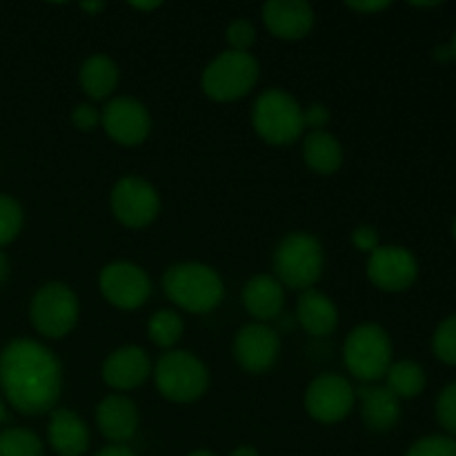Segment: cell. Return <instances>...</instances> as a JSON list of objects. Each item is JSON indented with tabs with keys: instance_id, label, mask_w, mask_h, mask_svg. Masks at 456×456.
I'll list each match as a JSON object with an SVG mask.
<instances>
[{
	"instance_id": "1",
	"label": "cell",
	"mask_w": 456,
	"mask_h": 456,
	"mask_svg": "<svg viewBox=\"0 0 456 456\" xmlns=\"http://www.w3.org/2000/svg\"><path fill=\"white\" fill-rule=\"evenodd\" d=\"M0 390L7 403L20 414H47L61 399V361L43 343L13 338L0 352Z\"/></svg>"
},
{
	"instance_id": "2",
	"label": "cell",
	"mask_w": 456,
	"mask_h": 456,
	"mask_svg": "<svg viewBox=\"0 0 456 456\" xmlns=\"http://www.w3.org/2000/svg\"><path fill=\"white\" fill-rule=\"evenodd\" d=\"M163 289L172 303L191 314H208L221 305L225 285L214 267L199 261H183L163 276Z\"/></svg>"
},
{
	"instance_id": "3",
	"label": "cell",
	"mask_w": 456,
	"mask_h": 456,
	"mask_svg": "<svg viewBox=\"0 0 456 456\" xmlns=\"http://www.w3.org/2000/svg\"><path fill=\"white\" fill-rule=\"evenodd\" d=\"M325 267L323 245L307 232H292L274 249V276L292 289L314 288Z\"/></svg>"
},
{
	"instance_id": "4",
	"label": "cell",
	"mask_w": 456,
	"mask_h": 456,
	"mask_svg": "<svg viewBox=\"0 0 456 456\" xmlns=\"http://www.w3.org/2000/svg\"><path fill=\"white\" fill-rule=\"evenodd\" d=\"M252 125L258 136L270 145H292L305 129L303 107L285 89H265L254 101Z\"/></svg>"
},
{
	"instance_id": "5",
	"label": "cell",
	"mask_w": 456,
	"mask_h": 456,
	"mask_svg": "<svg viewBox=\"0 0 456 456\" xmlns=\"http://www.w3.org/2000/svg\"><path fill=\"white\" fill-rule=\"evenodd\" d=\"M261 67L249 52H227L218 53L200 76V87L205 96L216 102H234L248 96L258 83Z\"/></svg>"
},
{
	"instance_id": "6",
	"label": "cell",
	"mask_w": 456,
	"mask_h": 456,
	"mask_svg": "<svg viewBox=\"0 0 456 456\" xmlns=\"http://www.w3.org/2000/svg\"><path fill=\"white\" fill-rule=\"evenodd\" d=\"M343 361L352 377L359 381H381L392 365L390 334L379 323L356 325L343 343Z\"/></svg>"
},
{
	"instance_id": "7",
	"label": "cell",
	"mask_w": 456,
	"mask_h": 456,
	"mask_svg": "<svg viewBox=\"0 0 456 456\" xmlns=\"http://www.w3.org/2000/svg\"><path fill=\"white\" fill-rule=\"evenodd\" d=\"M156 387L172 403H194L208 392V365L187 350H169L154 368Z\"/></svg>"
},
{
	"instance_id": "8",
	"label": "cell",
	"mask_w": 456,
	"mask_h": 456,
	"mask_svg": "<svg viewBox=\"0 0 456 456\" xmlns=\"http://www.w3.org/2000/svg\"><path fill=\"white\" fill-rule=\"evenodd\" d=\"M78 297L61 281L40 285L29 305V319L36 332L45 338H62L78 323Z\"/></svg>"
},
{
	"instance_id": "9",
	"label": "cell",
	"mask_w": 456,
	"mask_h": 456,
	"mask_svg": "<svg viewBox=\"0 0 456 456\" xmlns=\"http://www.w3.org/2000/svg\"><path fill=\"white\" fill-rule=\"evenodd\" d=\"M111 212L120 225L141 230L151 225L160 214V196L150 181L141 176H123L110 196Z\"/></svg>"
},
{
	"instance_id": "10",
	"label": "cell",
	"mask_w": 456,
	"mask_h": 456,
	"mask_svg": "<svg viewBox=\"0 0 456 456\" xmlns=\"http://www.w3.org/2000/svg\"><path fill=\"white\" fill-rule=\"evenodd\" d=\"M98 288L107 303L129 312L145 305L151 294V281L147 272L136 263L114 261L102 267L101 276H98Z\"/></svg>"
},
{
	"instance_id": "11",
	"label": "cell",
	"mask_w": 456,
	"mask_h": 456,
	"mask_svg": "<svg viewBox=\"0 0 456 456\" xmlns=\"http://www.w3.org/2000/svg\"><path fill=\"white\" fill-rule=\"evenodd\" d=\"M303 403L314 421L332 426L352 412L356 403V390L341 374H321L307 386Z\"/></svg>"
},
{
	"instance_id": "12",
	"label": "cell",
	"mask_w": 456,
	"mask_h": 456,
	"mask_svg": "<svg viewBox=\"0 0 456 456\" xmlns=\"http://www.w3.org/2000/svg\"><path fill=\"white\" fill-rule=\"evenodd\" d=\"M368 279L383 292H403L419 276V261L408 248L379 245L368 256Z\"/></svg>"
},
{
	"instance_id": "13",
	"label": "cell",
	"mask_w": 456,
	"mask_h": 456,
	"mask_svg": "<svg viewBox=\"0 0 456 456\" xmlns=\"http://www.w3.org/2000/svg\"><path fill=\"white\" fill-rule=\"evenodd\" d=\"M101 125L111 141L123 147H136L151 132V116L147 107L134 96H118L101 111Z\"/></svg>"
},
{
	"instance_id": "14",
	"label": "cell",
	"mask_w": 456,
	"mask_h": 456,
	"mask_svg": "<svg viewBox=\"0 0 456 456\" xmlns=\"http://www.w3.org/2000/svg\"><path fill=\"white\" fill-rule=\"evenodd\" d=\"M281 338L267 323H248L234 338V359L245 372L265 374L279 361Z\"/></svg>"
},
{
	"instance_id": "15",
	"label": "cell",
	"mask_w": 456,
	"mask_h": 456,
	"mask_svg": "<svg viewBox=\"0 0 456 456\" xmlns=\"http://www.w3.org/2000/svg\"><path fill=\"white\" fill-rule=\"evenodd\" d=\"M263 22L274 38L301 40L314 27V9L305 0H267L263 4Z\"/></svg>"
},
{
	"instance_id": "16",
	"label": "cell",
	"mask_w": 456,
	"mask_h": 456,
	"mask_svg": "<svg viewBox=\"0 0 456 456\" xmlns=\"http://www.w3.org/2000/svg\"><path fill=\"white\" fill-rule=\"evenodd\" d=\"M151 361L147 352L138 346H123L111 352L102 363V381L111 390L127 392L136 390L138 386L150 379Z\"/></svg>"
},
{
	"instance_id": "17",
	"label": "cell",
	"mask_w": 456,
	"mask_h": 456,
	"mask_svg": "<svg viewBox=\"0 0 456 456\" xmlns=\"http://www.w3.org/2000/svg\"><path fill=\"white\" fill-rule=\"evenodd\" d=\"M138 408L129 396L110 395L96 405V426L101 435L114 445H125L138 430Z\"/></svg>"
},
{
	"instance_id": "18",
	"label": "cell",
	"mask_w": 456,
	"mask_h": 456,
	"mask_svg": "<svg viewBox=\"0 0 456 456\" xmlns=\"http://www.w3.org/2000/svg\"><path fill=\"white\" fill-rule=\"evenodd\" d=\"M356 399L361 401V417L368 430L390 432L401 419V401L377 383H363L356 390Z\"/></svg>"
},
{
	"instance_id": "19",
	"label": "cell",
	"mask_w": 456,
	"mask_h": 456,
	"mask_svg": "<svg viewBox=\"0 0 456 456\" xmlns=\"http://www.w3.org/2000/svg\"><path fill=\"white\" fill-rule=\"evenodd\" d=\"M47 439L58 456H83L89 448V428L74 410H53Z\"/></svg>"
},
{
	"instance_id": "20",
	"label": "cell",
	"mask_w": 456,
	"mask_h": 456,
	"mask_svg": "<svg viewBox=\"0 0 456 456\" xmlns=\"http://www.w3.org/2000/svg\"><path fill=\"white\" fill-rule=\"evenodd\" d=\"M243 305L249 316L256 319V323L276 319L285 305L283 285L272 274L252 276L243 288Z\"/></svg>"
},
{
	"instance_id": "21",
	"label": "cell",
	"mask_w": 456,
	"mask_h": 456,
	"mask_svg": "<svg viewBox=\"0 0 456 456\" xmlns=\"http://www.w3.org/2000/svg\"><path fill=\"white\" fill-rule=\"evenodd\" d=\"M297 316L301 328L310 337H330L338 325V307L328 294L319 289H305L301 292L297 303Z\"/></svg>"
},
{
	"instance_id": "22",
	"label": "cell",
	"mask_w": 456,
	"mask_h": 456,
	"mask_svg": "<svg viewBox=\"0 0 456 456\" xmlns=\"http://www.w3.org/2000/svg\"><path fill=\"white\" fill-rule=\"evenodd\" d=\"M118 65H116L114 58H110L107 53H92V56L85 58L83 65H80V89H83L92 101H105V98H110L111 94H114V89L118 87Z\"/></svg>"
},
{
	"instance_id": "23",
	"label": "cell",
	"mask_w": 456,
	"mask_h": 456,
	"mask_svg": "<svg viewBox=\"0 0 456 456\" xmlns=\"http://www.w3.org/2000/svg\"><path fill=\"white\" fill-rule=\"evenodd\" d=\"M303 160L312 172L321 176L337 174L343 165V147L330 132H310L303 141Z\"/></svg>"
},
{
	"instance_id": "24",
	"label": "cell",
	"mask_w": 456,
	"mask_h": 456,
	"mask_svg": "<svg viewBox=\"0 0 456 456\" xmlns=\"http://www.w3.org/2000/svg\"><path fill=\"white\" fill-rule=\"evenodd\" d=\"M387 390L396 399H414L426 390V370L414 361H396L386 374Z\"/></svg>"
},
{
	"instance_id": "25",
	"label": "cell",
	"mask_w": 456,
	"mask_h": 456,
	"mask_svg": "<svg viewBox=\"0 0 456 456\" xmlns=\"http://www.w3.org/2000/svg\"><path fill=\"white\" fill-rule=\"evenodd\" d=\"M183 332H185V325H183L181 314H176L174 310H159L151 314L150 323H147V337L154 346L169 347L176 346L181 341Z\"/></svg>"
},
{
	"instance_id": "26",
	"label": "cell",
	"mask_w": 456,
	"mask_h": 456,
	"mask_svg": "<svg viewBox=\"0 0 456 456\" xmlns=\"http://www.w3.org/2000/svg\"><path fill=\"white\" fill-rule=\"evenodd\" d=\"M45 445L31 430L9 428L0 432V456H43Z\"/></svg>"
},
{
	"instance_id": "27",
	"label": "cell",
	"mask_w": 456,
	"mask_h": 456,
	"mask_svg": "<svg viewBox=\"0 0 456 456\" xmlns=\"http://www.w3.org/2000/svg\"><path fill=\"white\" fill-rule=\"evenodd\" d=\"M22 208L16 199L0 194V248L12 243L22 230Z\"/></svg>"
},
{
	"instance_id": "28",
	"label": "cell",
	"mask_w": 456,
	"mask_h": 456,
	"mask_svg": "<svg viewBox=\"0 0 456 456\" xmlns=\"http://www.w3.org/2000/svg\"><path fill=\"white\" fill-rule=\"evenodd\" d=\"M432 350L436 359L448 365H456V314L448 316L439 323L432 337Z\"/></svg>"
},
{
	"instance_id": "29",
	"label": "cell",
	"mask_w": 456,
	"mask_h": 456,
	"mask_svg": "<svg viewBox=\"0 0 456 456\" xmlns=\"http://www.w3.org/2000/svg\"><path fill=\"white\" fill-rule=\"evenodd\" d=\"M225 40L232 52H249V47L256 40V27L248 18H236L227 25Z\"/></svg>"
},
{
	"instance_id": "30",
	"label": "cell",
	"mask_w": 456,
	"mask_h": 456,
	"mask_svg": "<svg viewBox=\"0 0 456 456\" xmlns=\"http://www.w3.org/2000/svg\"><path fill=\"white\" fill-rule=\"evenodd\" d=\"M405 456H456V441L452 436L430 435L419 439Z\"/></svg>"
},
{
	"instance_id": "31",
	"label": "cell",
	"mask_w": 456,
	"mask_h": 456,
	"mask_svg": "<svg viewBox=\"0 0 456 456\" xmlns=\"http://www.w3.org/2000/svg\"><path fill=\"white\" fill-rule=\"evenodd\" d=\"M436 419L450 435L456 436V381L441 390L436 399Z\"/></svg>"
},
{
	"instance_id": "32",
	"label": "cell",
	"mask_w": 456,
	"mask_h": 456,
	"mask_svg": "<svg viewBox=\"0 0 456 456\" xmlns=\"http://www.w3.org/2000/svg\"><path fill=\"white\" fill-rule=\"evenodd\" d=\"M101 110L96 105H92V102H80L71 111V123H74V127L78 132H94L101 125Z\"/></svg>"
},
{
	"instance_id": "33",
	"label": "cell",
	"mask_w": 456,
	"mask_h": 456,
	"mask_svg": "<svg viewBox=\"0 0 456 456\" xmlns=\"http://www.w3.org/2000/svg\"><path fill=\"white\" fill-rule=\"evenodd\" d=\"M330 118H332V114H330L328 105H323V102H312L310 107L303 110V125L312 132H323Z\"/></svg>"
},
{
	"instance_id": "34",
	"label": "cell",
	"mask_w": 456,
	"mask_h": 456,
	"mask_svg": "<svg viewBox=\"0 0 456 456\" xmlns=\"http://www.w3.org/2000/svg\"><path fill=\"white\" fill-rule=\"evenodd\" d=\"M352 245H354L359 252L370 254L379 248V232L372 225H359L352 230Z\"/></svg>"
},
{
	"instance_id": "35",
	"label": "cell",
	"mask_w": 456,
	"mask_h": 456,
	"mask_svg": "<svg viewBox=\"0 0 456 456\" xmlns=\"http://www.w3.org/2000/svg\"><path fill=\"white\" fill-rule=\"evenodd\" d=\"M347 7H350L352 12L377 13V12H383V9L390 7V3H387V0H370V3H347Z\"/></svg>"
},
{
	"instance_id": "36",
	"label": "cell",
	"mask_w": 456,
	"mask_h": 456,
	"mask_svg": "<svg viewBox=\"0 0 456 456\" xmlns=\"http://www.w3.org/2000/svg\"><path fill=\"white\" fill-rule=\"evenodd\" d=\"M96 456H136V454H134V450L127 448V445H107V448H102Z\"/></svg>"
},
{
	"instance_id": "37",
	"label": "cell",
	"mask_w": 456,
	"mask_h": 456,
	"mask_svg": "<svg viewBox=\"0 0 456 456\" xmlns=\"http://www.w3.org/2000/svg\"><path fill=\"white\" fill-rule=\"evenodd\" d=\"M432 58L439 62L452 61V47H450V45H441V47H436L435 52H432Z\"/></svg>"
},
{
	"instance_id": "38",
	"label": "cell",
	"mask_w": 456,
	"mask_h": 456,
	"mask_svg": "<svg viewBox=\"0 0 456 456\" xmlns=\"http://www.w3.org/2000/svg\"><path fill=\"white\" fill-rule=\"evenodd\" d=\"M9 272H12V265H9L7 254L0 252V285L9 279Z\"/></svg>"
},
{
	"instance_id": "39",
	"label": "cell",
	"mask_w": 456,
	"mask_h": 456,
	"mask_svg": "<svg viewBox=\"0 0 456 456\" xmlns=\"http://www.w3.org/2000/svg\"><path fill=\"white\" fill-rule=\"evenodd\" d=\"M230 456H261V452L254 445H239L236 450H232Z\"/></svg>"
},
{
	"instance_id": "40",
	"label": "cell",
	"mask_w": 456,
	"mask_h": 456,
	"mask_svg": "<svg viewBox=\"0 0 456 456\" xmlns=\"http://www.w3.org/2000/svg\"><path fill=\"white\" fill-rule=\"evenodd\" d=\"M80 9H83V12H89V13L102 12V9H105V3H83L80 4Z\"/></svg>"
},
{
	"instance_id": "41",
	"label": "cell",
	"mask_w": 456,
	"mask_h": 456,
	"mask_svg": "<svg viewBox=\"0 0 456 456\" xmlns=\"http://www.w3.org/2000/svg\"><path fill=\"white\" fill-rule=\"evenodd\" d=\"M132 7L138 12H150V9H159L160 3H132Z\"/></svg>"
},
{
	"instance_id": "42",
	"label": "cell",
	"mask_w": 456,
	"mask_h": 456,
	"mask_svg": "<svg viewBox=\"0 0 456 456\" xmlns=\"http://www.w3.org/2000/svg\"><path fill=\"white\" fill-rule=\"evenodd\" d=\"M187 456H218V454L209 452V450H194V452H190Z\"/></svg>"
},
{
	"instance_id": "43",
	"label": "cell",
	"mask_w": 456,
	"mask_h": 456,
	"mask_svg": "<svg viewBox=\"0 0 456 456\" xmlns=\"http://www.w3.org/2000/svg\"><path fill=\"white\" fill-rule=\"evenodd\" d=\"M4 419H7V410H4L3 399H0V423H4Z\"/></svg>"
},
{
	"instance_id": "44",
	"label": "cell",
	"mask_w": 456,
	"mask_h": 456,
	"mask_svg": "<svg viewBox=\"0 0 456 456\" xmlns=\"http://www.w3.org/2000/svg\"><path fill=\"white\" fill-rule=\"evenodd\" d=\"M436 4H439V3H412V7H423V9H428V7H436Z\"/></svg>"
},
{
	"instance_id": "45",
	"label": "cell",
	"mask_w": 456,
	"mask_h": 456,
	"mask_svg": "<svg viewBox=\"0 0 456 456\" xmlns=\"http://www.w3.org/2000/svg\"><path fill=\"white\" fill-rule=\"evenodd\" d=\"M450 47H452V58H454V61H456V34H454L452 43H450Z\"/></svg>"
},
{
	"instance_id": "46",
	"label": "cell",
	"mask_w": 456,
	"mask_h": 456,
	"mask_svg": "<svg viewBox=\"0 0 456 456\" xmlns=\"http://www.w3.org/2000/svg\"><path fill=\"white\" fill-rule=\"evenodd\" d=\"M452 234H454V240H456V218H454V225H452Z\"/></svg>"
}]
</instances>
